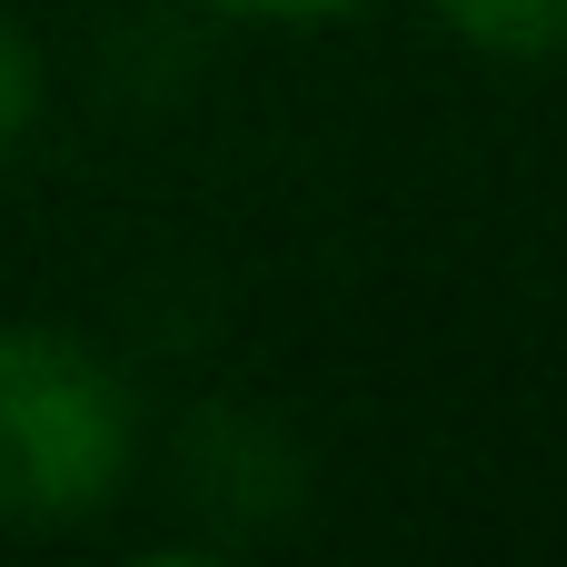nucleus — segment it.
<instances>
[{"label": "nucleus", "mask_w": 567, "mask_h": 567, "mask_svg": "<svg viewBox=\"0 0 567 567\" xmlns=\"http://www.w3.org/2000/svg\"><path fill=\"white\" fill-rule=\"evenodd\" d=\"M140 468V389L80 329L0 319V528H80Z\"/></svg>", "instance_id": "1"}, {"label": "nucleus", "mask_w": 567, "mask_h": 567, "mask_svg": "<svg viewBox=\"0 0 567 567\" xmlns=\"http://www.w3.org/2000/svg\"><path fill=\"white\" fill-rule=\"evenodd\" d=\"M429 20H439L458 50L508 60V70L567 60V0H429Z\"/></svg>", "instance_id": "2"}, {"label": "nucleus", "mask_w": 567, "mask_h": 567, "mask_svg": "<svg viewBox=\"0 0 567 567\" xmlns=\"http://www.w3.org/2000/svg\"><path fill=\"white\" fill-rule=\"evenodd\" d=\"M30 120H40V50H30V30L0 10V159L30 140Z\"/></svg>", "instance_id": "3"}, {"label": "nucleus", "mask_w": 567, "mask_h": 567, "mask_svg": "<svg viewBox=\"0 0 567 567\" xmlns=\"http://www.w3.org/2000/svg\"><path fill=\"white\" fill-rule=\"evenodd\" d=\"M209 10L259 20V30H319V20H349V10H369V0H209Z\"/></svg>", "instance_id": "4"}]
</instances>
